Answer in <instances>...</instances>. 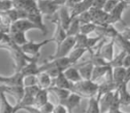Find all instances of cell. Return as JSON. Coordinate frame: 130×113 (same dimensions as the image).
<instances>
[{
    "label": "cell",
    "instance_id": "1",
    "mask_svg": "<svg viewBox=\"0 0 130 113\" xmlns=\"http://www.w3.org/2000/svg\"><path fill=\"white\" fill-rule=\"evenodd\" d=\"M0 47L3 49H6L10 53L13 63H14L15 72L21 71L29 61L33 60V56L30 57V56L24 54L23 51L22 50V47L17 45L16 44H14L12 41L6 44V45H1Z\"/></svg>",
    "mask_w": 130,
    "mask_h": 113
},
{
    "label": "cell",
    "instance_id": "2",
    "mask_svg": "<svg viewBox=\"0 0 130 113\" xmlns=\"http://www.w3.org/2000/svg\"><path fill=\"white\" fill-rule=\"evenodd\" d=\"M99 89V84L92 80H81L79 82L73 83L72 93H76L83 98H91L96 96Z\"/></svg>",
    "mask_w": 130,
    "mask_h": 113
},
{
    "label": "cell",
    "instance_id": "3",
    "mask_svg": "<svg viewBox=\"0 0 130 113\" xmlns=\"http://www.w3.org/2000/svg\"><path fill=\"white\" fill-rule=\"evenodd\" d=\"M76 45V37H67V38L56 47V51L49 59H57L69 56L71 52L75 48Z\"/></svg>",
    "mask_w": 130,
    "mask_h": 113
},
{
    "label": "cell",
    "instance_id": "4",
    "mask_svg": "<svg viewBox=\"0 0 130 113\" xmlns=\"http://www.w3.org/2000/svg\"><path fill=\"white\" fill-rule=\"evenodd\" d=\"M54 42V39L50 38V39H45L43 40L41 42H34V41H29L28 43H26L25 45H23L22 47V50L23 51L24 54H26L27 55L30 56H36L40 54V50L42 47H44L45 45H46L47 44Z\"/></svg>",
    "mask_w": 130,
    "mask_h": 113
},
{
    "label": "cell",
    "instance_id": "5",
    "mask_svg": "<svg viewBox=\"0 0 130 113\" xmlns=\"http://www.w3.org/2000/svg\"><path fill=\"white\" fill-rule=\"evenodd\" d=\"M13 6L16 9L24 10L28 14H35L40 13L37 0H13Z\"/></svg>",
    "mask_w": 130,
    "mask_h": 113
},
{
    "label": "cell",
    "instance_id": "6",
    "mask_svg": "<svg viewBox=\"0 0 130 113\" xmlns=\"http://www.w3.org/2000/svg\"><path fill=\"white\" fill-rule=\"evenodd\" d=\"M37 1L40 13L46 17L55 14L61 7L56 4L54 0H37Z\"/></svg>",
    "mask_w": 130,
    "mask_h": 113
},
{
    "label": "cell",
    "instance_id": "7",
    "mask_svg": "<svg viewBox=\"0 0 130 113\" xmlns=\"http://www.w3.org/2000/svg\"><path fill=\"white\" fill-rule=\"evenodd\" d=\"M127 6H128L126 5V3L125 1H120L119 4L109 13L108 24L114 25L117 22H121V23H123V25H126V22L122 19V14Z\"/></svg>",
    "mask_w": 130,
    "mask_h": 113
},
{
    "label": "cell",
    "instance_id": "8",
    "mask_svg": "<svg viewBox=\"0 0 130 113\" xmlns=\"http://www.w3.org/2000/svg\"><path fill=\"white\" fill-rule=\"evenodd\" d=\"M89 13L91 14L92 22H94L97 26L108 25L109 13H106L103 9H97L92 7L89 9Z\"/></svg>",
    "mask_w": 130,
    "mask_h": 113
},
{
    "label": "cell",
    "instance_id": "9",
    "mask_svg": "<svg viewBox=\"0 0 130 113\" xmlns=\"http://www.w3.org/2000/svg\"><path fill=\"white\" fill-rule=\"evenodd\" d=\"M0 84L3 86H24V76L21 71L14 72V74L9 77H0Z\"/></svg>",
    "mask_w": 130,
    "mask_h": 113
},
{
    "label": "cell",
    "instance_id": "10",
    "mask_svg": "<svg viewBox=\"0 0 130 113\" xmlns=\"http://www.w3.org/2000/svg\"><path fill=\"white\" fill-rule=\"evenodd\" d=\"M1 92H4L6 94H10L16 100V103L20 102L25 95V88L23 86H8L1 85Z\"/></svg>",
    "mask_w": 130,
    "mask_h": 113
},
{
    "label": "cell",
    "instance_id": "11",
    "mask_svg": "<svg viewBox=\"0 0 130 113\" xmlns=\"http://www.w3.org/2000/svg\"><path fill=\"white\" fill-rule=\"evenodd\" d=\"M38 29L34 23L30 22L29 19H21L14 22L11 26V32H24L26 33L30 29ZM10 32V33H11Z\"/></svg>",
    "mask_w": 130,
    "mask_h": 113
},
{
    "label": "cell",
    "instance_id": "12",
    "mask_svg": "<svg viewBox=\"0 0 130 113\" xmlns=\"http://www.w3.org/2000/svg\"><path fill=\"white\" fill-rule=\"evenodd\" d=\"M94 1V0H81L79 3L75 5L71 8H70L71 19L76 18L79 14H81L82 13L88 11L90 8H92Z\"/></svg>",
    "mask_w": 130,
    "mask_h": 113
},
{
    "label": "cell",
    "instance_id": "13",
    "mask_svg": "<svg viewBox=\"0 0 130 113\" xmlns=\"http://www.w3.org/2000/svg\"><path fill=\"white\" fill-rule=\"evenodd\" d=\"M97 36H101L104 38H110V39H114L116 37L119 35V31L116 29L114 25L108 24L104 26H97L95 31H94Z\"/></svg>",
    "mask_w": 130,
    "mask_h": 113
},
{
    "label": "cell",
    "instance_id": "14",
    "mask_svg": "<svg viewBox=\"0 0 130 113\" xmlns=\"http://www.w3.org/2000/svg\"><path fill=\"white\" fill-rule=\"evenodd\" d=\"M40 54L36 56H33V60L31 61H29L22 70L21 72L22 73V75L24 76V77H29V76H37L38 73H40V66L38 64V61L39 59Z\"/></svg>",
    "mask_w": 130,
    "mask_h": 113
},
{
    "label": "cell",
    "instance_id": "15",
    "mask_svg": "<svg viewBox=\"0 0 130 113\" xmlns=\"http://www.w3.org/2000/svg\"><path fill=\"white\" fill-rule=\"evenodd\" d=\"M74 66L78 68V71H79L80 75H81L82 78L84 80H91L92 79L93 70H94V65L89 60L86 61L85 62L77 63Z\"/></svg>",
    "mask_w": 130,
    "mask_h": 113
},
{
    "label": "cell",
    "instance_id": "16",
    "mask_svg": "<svg viewBox=\"0 0 130 113\" xmlns=\"http://www.w3.org/2000/svg\"><path fill=\"white\" fill-rule=\"evenodd\" d=\"M57 15H58V19H59L61 26L63 27V29H65L66 31H67L68 28H69L70 24H71V21H72L71 16L70 8L68 7L66 5L61 6L59 11L57 12Z\"/></svg>",
    "mask_w": 130,
    "mask_h": 113
},
{
    "label": "cell",
    "instance_id": "17",
    "mask_svg": "<svg viewBox=\"0 0 130 113\" xmlns=\"http://www.w3.org/2000/svg\"><path fill=\"white\" fill-rule=\"evenodd\" d=\"M82 98H83V97L80 96V95L78 94V93H71V95H70V96L61 104H62V105H64L65 107L67 108L69 113H72L73 109H76L77 107H79Z\"/></svg>",
    "mask_w": 130,
    "mask_h": 113
},
{
    "label": "cell",
    "instance_id": "18",
    "mask_svg": "<svg viewBox=\"0 0 130 113\" xmlns=\"http://www.w3.org/2000/svg\"><path fill=\"white\" fill-rule=\"evenodd\" d=\"M114 94H115V91L107 93L102 96V98L99 101L101 113H107L110 109L112 103H113Z\"/></svg>",
    "mask_w": 130,
    "mask_h": 113
},
{
    "label": "cell",
    "instance_id": "19",
    "mask_svg": "<svg viewBox=\"0 0 130 113\" xmlns=\"http://www.w3.org/2000/svg\"><path fill=\"white\" fill-rule=\"evenodd\" d=\"M114 45H115V41L114 39H110V41L107 44H104L103 45L101 49V56L107 61L109 63L113 60V58L115 57L114 56Z\"/></svg>",
    "mask_w": 130,
    "mask_h": 113
},
{
    "label": "cell",
    "instance_id": "20",
    "mask_svg": "<svg viewBox=\"0 0 130 113\" xmlns=\"http://www.w3.org/2000/svg\"><path fill=\"white\" fill-rule=\"evenodd\" d=\"M117 89L118 87L113 80H104L102 84L99 85V89H98V93L96 94V98L100 101L102 96L104 95L105 93H110V92H114Z\"/></svg>",
    "mask_w": 130,
    "mask_h": 113
},
{
    "label": "cell",
    "instance_id": "21",
    "mask_svg": "<svg viewBox=\"0 0 130 113\" xmlns=\"http://www.w3.org/2000/svg\"><path fill=\"white\" fill-rule=\"evenodd\" d=\"M72 86H73V83L71 82L67 77H65L63 72H61V73L59 74L55 78L53 79V86H56V87L63 88V89H68V90H70V91H71Z\"/></svg>",
    "mask_w": 130,
    "mask_h": 113
},
{
    "label": "cell",
    "instance_id": "22",
    "mask_svg": "<svg viewBox=\"0 0 130 113\" xmlns=\"http://www.w3.org/2000/svg\"><path fill=\"white\" fill-rule=\"evenodd\" d=\"M37 81L38 86L41 89H49L53 86V78L45 71H42L37 75Z\"/></svg>",
    "mask_w": 130,
    "mask_h": 113
},
{
    "label": "cell",
    "instance_id": "23",
    "mask_svg": "<svg viewBox=\"0 0 130 113\" xmlns=\"http://www.w3.org/2000/svg\"><path fill=\"white\" fill-rule=\"evenodd\" d=\"M126 74V69L125 67H117L113 68V81L119 88L125 83Z\"/></svg>",
    "mask_w": 130,
    "mask_h": 113
},
{
    "label": "cell",
    "instance_id": "24",
    "mask_svg": "<svg viewBox=\"0 0 130 113\" xmlns=\"http://www.w3.org/2000/svg\"><path fill=\"white\" fill-rule=\"evenodd\" d=\"M28 19L38 27V30L41 31V32L43 33V35L47 34L46 26H45V23L43 22V14H42L41 13H35V14H29Z\"/></svg>",
    "mask_w": 130,
    "mask_h": 113
},
{
    "label": "cell",
    "instance_id": "25",
    "mask_svg": "<svg viewBox=\"0 0 130 113\" xmlns=\"http://www.w3.org/2000/svg\"><path fill=\"white\" fill-rule=\"evenodd\" d=\"M49 89H40L38 93L36 94L34 99V106L33 107L40 109L45 103L48 102V95H49Z\"/></svg>",
    "mask_w": 130,
    "mask_h": 113
},
{
    "label": "cell",
    "instance_id": "26",
    "mask_svg": "<svg viewBox=\"0 0 130 113\" xmlns=\"http://www.w3.org/2000/svg\"><path fill=\"white\" fill-rule=\"evenodd\" d=\"M50 93H54L55 95V97L58 100V103H62L68 97L71 95V93H72L71 91L68 89H63V88H59L56 86H52L49 88Z\"/></svg>",
    "mask_w": 130,
    "mask_h": 113
},
{
    "label": "cell",
    "instance_id": "27",
    "mask_svg": "<svg viewBox=\"0 0 130 113\" xmlns=\"http://www.w3.org/2000/svg\"><path fill=\"white\" fill-rule=\"evenodd\" d=\"M118 91L121 106H130V91L127 89V84L124 83L118 88Z\"/></svg>",
    "mask_w": 130,
    "mask_h": 113
},
{
    "label": "cell",
    "instance_id": "28",
    "mask_svg": "<svg viewBox=\"0 0 130 113\" xmlns=\"http://www.w3.org/2000/svg\"><path fill=\"white\" fill-rule=\"evenodd\" d=\"M110 69H111V67H110V64L103 65V66H94L91 80L94 81V82H96L100 78H104V77L106 76V74L108 73V71Z\"/></svg>",
    "mask_w": 130,
    "mask_h": 113
},
{
    "label": "cell",
    "instance_id": "29",
    "mask_svg": "<svg viewBox=\"0 0 130 113\" xmlns=\"http://www.w3.org/2000/svg\"><path fill=\"white\" fill-rule=\"evenodd\" d=\"M63 73H64L65 77H67V78L72 83H77V82H79V81L83 80V78H82L78 68L75 66H71L70 68H68L67 70H65Z\"/></svg>",
    "mask_w": 130,
    "mask_h": 113
},
{
    "label": "cell",
    "instance_id": "30",
    "mask_svg": "<svg viewBox=\"0 0 130 113\" xmlns=\"http://www.w3.org/2000/svg\"><path fill=\"white\" fill-rule=\"evenodd\" d=\"M115 44L122 51H126V53H130V40L126 38L120 32L114 38Z\"/></svg>",
    "mask_w": 130,
    "mask_h": 113
},
{
    "label": "cell",
    "instance_id": "31",
    "mask_svg": "<svg viewBox=\"0 0 130 113\" xmlns=\"http://www.w3.org/2000/svg\"><path fill=\"white\" fill-rule=\"evenodd\" d=\"M80 23L78 17L72 19L71 24H70L69 28L67 29V35L68 37H76L77 35H78L80 33Z\"/></svg>",
    "mask_w": 130,
    "mask_h": 113
},
{
    "label": "cell",
    "instance_id": "32",
    "mask_svg": "<svg viewBox=\"0 0 130 113\" xmlns=\"http://www.w3.org/2000/svg\"><path fill=\"white\" fill-rule=\"evenodd\" d=\"M1 111L0 113H14V106L11 105L6 98V94L1 92Z\"/></svg>",
    "mask_w": 130,
    "mask_h": 113
},
{
    "label": "cell",
    "instance_id": "33",
    "mask_svg": "<svg viewBox=\"0 0 130 113\" xmlns=\"http://www.w3.org/2000/svg\"><path fill=\"white\" fill-rule=\"evenodd\" d=\"M10 37H11L12 42L16 44L19 46H22L23 45L29 42L24 32H11Z\"/></svg>",
    "mask_w": 130,
    "mask_h": 113
},
{
    "label": "cell",
    "instance_id": "34",
    "mask_svg": "<svg viewBox=\"0 0 130 113\" xmlns=\"http://www.w3.org/2000/svg\"><path fill=\"white\" fill-rule=\"evenodd\" d=\"M87 52V49H85V48H74L72 51H71V54H69V56H68V57H69L70 60L71 61L73 66H74V65H76L77 63L78 62V61L81 59V57Z\"/></svg>",
    "mask_w": 130,
    "mask_h": 113
},
{
    "label": "cell",
    "instance_id": "35",
    "mask_svg": "<svg viewBox=\"0 0 130 113\" xmlns=\"http://www.w3.org/2000/svg\"><path fill=\"white\" fill-rule=\"evenodd\" d=\"M86 113H101L100 102L99 100L96 98V96H93L89 98L88 106H87V109Z\"/></svg>",
    "mask_w": 130,
    "mask_h": 113
},
{
    "label": "cell",
    "instance_id": "36",
    "mask_svg": "<svg viewBox=\"0 0 130 113\" xmlns=\"http://www.w3.org/2000/svg\"><path fill=\"white\" fill-rule=\"evenodd\" d=\"M126 54H127V53H126V51L121 50L120 53H119L118 55H116L115 57L113 58V60H112V61H110L109 64L110 65V67H111V68H117V67L123 66L124 60H125V58H126Z\"/></svg>",
    "mask_w": 130,
    "mask_h": 113
},
{
    "label": "cell",
    "instance_id": "37",
    "mask_svg": "<svg viewBox=\"0 0 130 113\" xmlns=\"http://www.w3.org/2000/svg\"><path fill=\"white\" fill-rule=\"evenodd\" d=\"M87 38H88V36L87 35L81 34V33L77 35L75 48H85L87 50Z\"/></svg>",
    "mask_w": 130,
    "mask_h": 113
},
{
    "label": "cell",
    "instance_id": "38",
    "mask_svg": "<svg viewBox=\"0 0 130 113\" xmlns=\"http://www.w3.org/2000/svg\"><path fill=\"white\" fill-rule=\"evenodd\" d=\"M96 28H97V25H95L94 22L81 24V26H80V33L84 35H87V36H89L91 33L95 31Z\"/></svg>",
    "mask_w": 130,
    "mask_h": 113
},
{
    "label": "cell",
    "instance_id": "39",
    "mask_svg": "<svg viewBox=\"0 0 130 113\" xmlns=\"http://www.w3.org/2000/svg\"><path fill=\"white\" fill-rule=\"evenodd\" d=\"M14 8L13 0H1L0 3V12H7Z\"/></svg>",
    "mask_w": 130,
    "mask_h": 113
},
{
    "label": "cell",
    "instance_id": "40",
    "mask_svg": "<svg viewBox=\"0 0 130 113\" xmlns=\"http://www.w3.org/2000/svg\"><path fill=\"white\" fill-rule=\"evenodd\" d=\"M119 2H120V0H107L103 10H104L106 13H110V12L119 4Z\"/></svg>",
    "mask_w": 130,
    "mask_h": 113
},
{
    "label": "cell",
    "instance_id": "41",
    "mask_svg": "<svg viewBox=\"0 0 130 113\" xmlns=\"http://www.w3.org/2000/svg\"><path fill=\"white\" fill-rule=\"evenodd\" d=\"M78 18L81 24H86V23H89V22H92V18H91V14H90V13H89V10L87 12L82 13L81 14H79L78 16Z\"/></svg>",
    "mask_w": 130,
    "mask_h": 113
},
{
    "label": "cell",
    "instance_id": "42",
    "mask_svg": "<svg viewBox=\"0 0 130 113\" xmlns=\"http://www.w3.org/2000/svg\"><path fill=\"white\" fill-rule=\"evenodd\" d=\"M54 108H55V106H54L52 102H50L48 101V102H47L46 103L44 104V105L42 106L39 109L43 113H53V112H54Z\"/></svg>",
    "mask_w": 130,
    "mask_h": 113
},
{
    "label": "cell",
    "instance_id": "43",
    "mask_svg": "<svg viewBox=\"0 0 130 113\" xmlns=\"http://www.w3.org/2000/svg\"><path fill=\"white\" fill-rule=\"evenodd\" d=\"M35 85H38L37 76H29L24 77V86H35Z\"/></svg>",
    "mask_w": 130,
    "mask_h": 113
},
{
    "label": "cell",
    "instance_id": "44",
    "mask_svg": "<svg viewBox=\"0 0 130 113\" xmlns=\"http://www.w3.org/2000/svg\"><path fill=\"white\" fill-rule=\"evenodd\" d=\"M53 113H69V111H68L67 108L65 107L64 105H62L61 103H58L55 106V108H54Z\"/></svg>",
    "mask_w": 130,
    "mask_h": 113
},
{
    "label": "cell",
    "instance_id": "45",
    "mask_svg": "<svg viewBox=\"0 0 130 113\" xmlns=\"http://www.w3.org/2000/svg\"><path fill=\"white\" fill-rule=\"evenodd\" d=\"M106 2L107 0H94V4H93V7L97 8V9H103Z\"/></svg>",
    "mask_w": 130,
    "mask_h": 113
},
{
    "label": "cell",
    "instance_id": "46",
    "mask_svg": "<svg viewBox=\"0 0 130 113\" xmlns=\"http://www.w3.org/2000/svg\"><path fill=\"white\" fill-rule=\"evenodd\" d=\"M120 33L126 38L130 40V27H127L126 25H124V28H123V29L120 31Z\"/></svg>",
    "mask_w": 130,
    "mask_h": 113
},
{
    "label": "cell",
    "instance_id": "47",
    "mask_svg": "<svg viewBox=\"0 0 130 113\" xmlns=\"http://www.w3.org/2000/svg\"><path fill=\"white\" fill-rule=\"evenodd\" d=\"M130 66V53H127L126 58L124 60V63H123V67L125 68H128Z\"/></svg>",
    "mask_w": 130,
    "mask_h": 113
},
{
    "label": "cell",
    "instance_id": "48",
    "mask_svg": "<svg viewBox=\"0 0 130 113\" xmlns=\"http://www.w3.org/2000/svg\"><path fill=\"white\" fill-rule=\"evenodd\" d=\"M80 1H81V0H68L66 6H67L69 8H71L72 6H74L75 5H77L78 3H79Z\"/></svg>",
    "mask_w": 130,
    "mask_h": 113
},
{
    "label": "cell",
    "instance_id": "49",
    "mask_svg": "<svg viewBox=\"0 0 130 113\" xmlns=\"http://www.w3.org/2000/svg\"><path fill=\"white\" fill-rule=\"evenodd\" d=\"M126 69V79H125V83L128 84V82H130V66Z\"/></svg>",
    "mask_w": 130,
    "mask_h": 113
},
{
    "label": "cell",
    "instance_id": "50",
    "mask_svg": "<svg viewBox=\"0 0 130 113\" xmlns=\"http://www.w3.org/2000/svg\"><path fill=\"white\" fill-rule=\"evenodd\" d=\"M107 113H126V112H123V111L120 110V109H113V110H110Z\"/></svg>",
    "mask_w": 130,
    "mask_h": 113
},
{
    "label": "cell",
    "instance_id": "51",
    "mask_svg": "<svg viewBox=\"0 0 130 113\" xmlns=\"http://www.w3.org/2000/svg\"><path fill=\"white\" fill-rule=\"evenodd\" d=\"M122 1H125V2L126 3V5H127L128 6H130V0H122Z\"/></svg>",
    "mask_w": 130,
    "mask_h": 113
},
{
    "label": "cell",
    "instance_id": "52",
    "mask_svg": "<svg viewBox=\"0 0 130 113\" xmlns=\"http://www.w3.org/2000/svg\"><path fill=\"white\" fill-rule=\"evenodd\" d=\"M120 1H122V0H120Z\"/></svg>",
    "mask_w": 130,
    "mask_h": 113
}]
</instances>
